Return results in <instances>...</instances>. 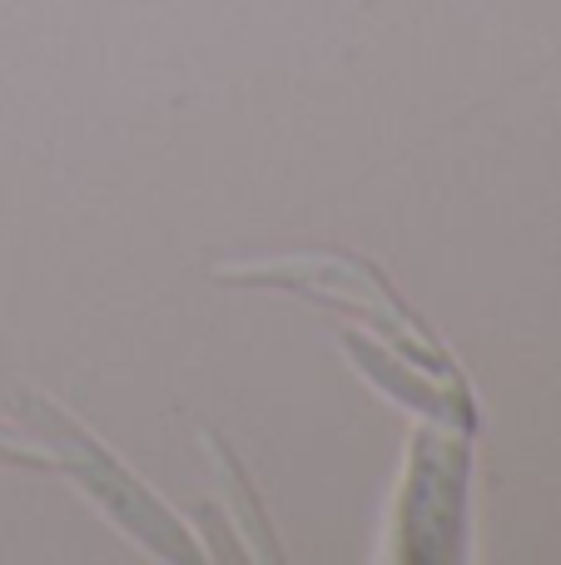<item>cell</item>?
I'll return each instance as SVG.
<instances>
[{"label": "cell", "instance_id": "6da1fadb", "mask_svg": "<svg viewBox=\"0 0 561 565\" xmlns=\"http://www.w3.org/2000/svg\"><path fill=\"white\" fill-rule=\"evenodd\" d=\"M10 417L40 437V457H45V471H65L119 531L139 541L149 556L159 561H199L194 536L184 531V521L174 511H165V501L125 467L115 461L95 437H89L80 422H70L65 412L50 397H35V392H15L10 397Z\"/></svg>", "mask_w": 561, "mask_h": 565}, {"label": "cell", "instance_id": "7a4b0ae2", "mask_svg": "<svg viewBox=\"0 0 561 565\" xmlns=\"http://www.w3.org/2000/svg\"><path fill=\"white\" fill-rule=\"evenodd\" d=\"M214 282H239V288H288L318 298L328 308H348L368 322L373 332H383L407 362H417L433 377L463 382L467 372L447 358V348L407 312V302L393 292V282L378 274L368 258L353 254H294V258H254V264H219Z\"/></svg>", "mask_w": 561, "mask_h": 565}, {"label": "cell", "instance_id": "3957f363", "mask_svg": "<svg viewBox=\"0 0 561 565\" xmlns=\"http://www.w3.org/2000/svg\"><path fill=\"white\" fill-rule=\"evenodd\" d=\"M467 431L417 427L407 447V477L398 491V556L403 561H463L467 556Z\"/></svg>", "mask_w": 561, "mask_h": 565}, {"label": "cell", "instance_id": "277c9868", "mask_svg": "<svg viewBox=\"0 0 561 565\" xmlns=\"http://www.w3.org/2000/svg\"><path fill=\"white\" fill-rule=\"evenodd\" d=\"M343 352L358 362V372H363L373 387H383L388 397H398L403 407L427 412V417H437V422H453V427L467 431V437H473L477 422H483V412H477L473 387H467V382H427V377H417L413 367L383 358V352H378L373 342H363L358 332H343Z\"/></svg>", "mask_w": 561, "mask_h": 565}, {"label": "cell", "instance_id": "5b68a950", "mask_svg": "<svg viewBox=\"0 0 561 565\" xmlns=\"http://www.w3.org/2000/svg\"><path fill=\"white\" fill-rule=\"evenodd\" d=\"M199 447L214 457V471H219V481H224L229 511H234V531H239V541H248V556L264 561V565H278L284 561V546H278L274 526H268V511H264V501H258L254 481H248L244 467H239V457L224 447L219 431H199Z\"/></svg>", "mask_w": 561, "mask_h": 565}]
</instances>
